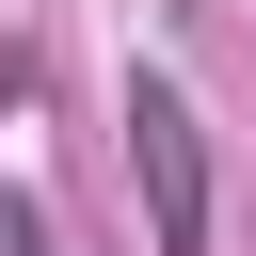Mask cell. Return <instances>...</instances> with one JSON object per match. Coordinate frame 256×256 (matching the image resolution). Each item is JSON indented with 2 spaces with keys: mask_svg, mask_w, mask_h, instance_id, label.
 <instances>
[{
  "mask_svg": "<svg viewBox=\"0 0 256 256\" xmlns=\"http://www.w3.org/2000/svg\"><path fill=\"white\" fill-rule=\"evenodd\" d=\"M128 160H144V224H160V256H208V144H192V96L144 64L128 80Z\"/></svg>",
  "mask_w": 256,
  "mask_h": 256,
  "instance_id": "1",
  "label": "cell"
},
{
  "mask_svg": "<svg viewBox=\"0 0 256 256\" xmlns=\"http://www.w3.org/2000/svg\"><path fill=\"white\" fill-rule=\"evenodd\" d=\"M0 256H48V208L32 192H0Z\"/></svg>",
  "mask_w": 256,
  "mask_h": 256,
  "instance_id": "2",
  "label": "cell"
}]
</instances>
